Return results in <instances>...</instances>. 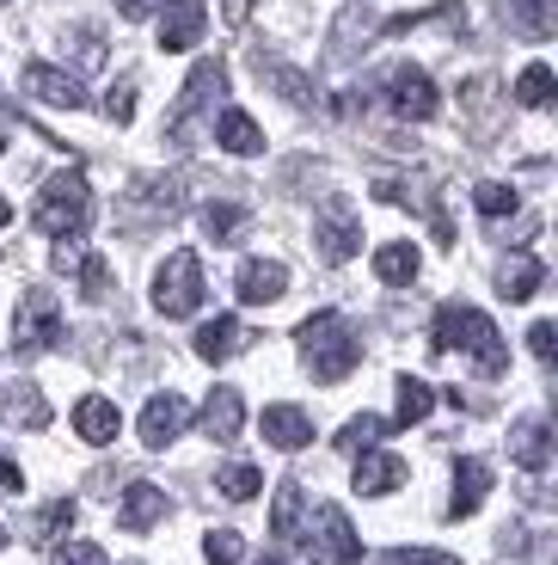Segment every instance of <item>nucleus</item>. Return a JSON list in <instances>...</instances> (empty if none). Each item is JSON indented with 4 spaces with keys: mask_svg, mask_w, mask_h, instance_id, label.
<instances>
[{
    "mask_svg": "<svg viewBox=\"0 0 558 565\" xmlns=\"http://www.w3.org/2000/svg\"><path fill=\"white\" fill-rule=\"evenodd\" d=\"M436 351H466L479 363V375H503L509 369V351H503L497 326L479 308H466V301H442L436 308Z\"/></svg>",
    "mask_w": 558,
    "mask_h": 565,
    "instance_id": "f257e3e1",
    "label": "nucleus"
},
{
    "mask_svg": "<svg viewBox=\"0 0 558 565\" xmlns=\"http://www.w3.org/2000/svg\"><path fill=\"white\" fill-rule=\"evenodd\" d=\"M31 222H37L50 241H81V227L93 222V184H86V172L81 167L50 172V179H43V191H37Z\"/></svg>",
    "mask_w": 558,
    "mask_h": 565,
    "instance_id": "f03ea898",
    "label": "nucleus"
},
{
    "mask_svg": "<svg viewBox=\"0 0 558 565\" xmlns=\"http://www.w3.org/2000/svg\"><path fill=\"white\" fill-rule=\"evenodd\" d=\"M301 356H308V369H313V382H344L350 369H356V356H363V344H356V332H350V320L344 313H308L301 320Z\"/></svg>",
    "mask_w": 558,
    "mask_h": 565,
    "instance_id": "7ed1b4c3",
    "label": "nucleus"
},
{
    "mask_svg": "<svg viewBox=\"0 0 558 565\" xmlns=\"http://www.w3.org/2000/svg\"><path fill=\"white\" fill-rule=\"evenodd\" d=\"M154 308L167 320H191L203 308V265H196V253H172L154 270Z\"/></svg>",
    "mask_w": 558,
    "mask_h": 565,
    "instance_id": "20e7f679",
    "label": "nucleus"
},
{
    "mask_svg": "<svg viewBox=\"0 0 558 565\" xmlns=\"http://www.w3.org/2000/svg\"><path fill=\"white\" fill-rule=\"evenodd\" d=\"M308 553H313V565H356L363 559V535L350 529V516L337 504H320L313 510V523H308Z\"/></svg>",
    "mask_w": 558,
    "mask_h": 565,
    "instance_id": "39448f33",
    "label": "nucleus"
},
{
    "mask_svg": "<svg viewBox=\"0 0 558 565\" xmlns=\"http://www.w3.org/2000/svg\"><path fill=\"white\" fill-rule=\"evenodd\" d=\"M313 246H320L325 265H350V258L363 253V222H356V210L344 198L320 203V215H313Z\"/></svg>",
    "mask_w": 558,
    "mask_h": 565,
    "instance_id": "423d86ee",
    "label": "nucleus"
},
{
    "mask_svg": "<svg viewBox=\"0 0 558 565\" xmlns=\"http://www.w3.org/2000/svg\"><path fill=\"white\" fill-rule=\"evenodd\" d=\"M62 339V301L50 289H25L13 313V351H50Z\"/></svg>",
    "mask_w": 558,
    "mask_h": 565,
    "instance_id": "0eeeda50",
    "label": "nucleus"
},
{
    "mask_svg": "<svg viewBox=\"0 0 558 565\" xmlns=\"http://www.w3.org/2000/svg\"><path fill=\"white\" fill-rule=\"evenodd\" d=\"M387 99L399 117H411V124H430L436 111H442V93H436V81L423 68H411V62H399V68L387 74Z\"/></svg>",
    "mask_w": 558,
    "mask_h": 565,
    "instance_id": "6e6552de",
    "label": "nucleus"
},
{
    "mask_svg": "<svg viewBox=\"0 0 558 565\" xmlns=\"http://www.w3.org/2000/svg\"><path fill=\"white\" fill-rule=\"evenodd\" d=\"M184 430H191V399L184 394H154L148 406H141V443L148 449H167V443H179Z\"/></svg>",
    "mask_w": 558,
    "mask_h": 565,
    "instance_id": "1a4fd4ad",
    "label": "nucleus"
},
{
    "mask_svg": "<svg viewBox=\"0 0 558 565\" xmlns=\"http://www.w3.org/2000/svg\"><path fill=\"white\" fill-rule=\"evenodd\" d=\"M222 93H227V68H222L215 56H210V62H196L191 81H184V93H179V111H172V136H184V129H191V117H196V111H210Z\"/></svg>",
    "mask_w": 558,
    "mask_h": 565,
    "instance_id": "9d476101",
    "label": "nucleus"
},
{
    "mask_svg": "<svg viewBox=\"0 0 558 565\" xmlns=\"http://www.w3.org/2000/svg\"><path fill=\"white\" fill-rule=\"evenodd\" d=\"M154 523H167V486H154V480L124 486V498H117V529L124 535H148Z\"/></svg>",
    "mask_w": 558,
    "mask_h": 565,
    "instance_id": "9b49d317",
    "label": "nucleus"
},
{
    "mask_svg": "<svg viewBox=\"0 0 558 565\" xmlns=\"http://www.w3.org/2000/svg\"><path fill=\"white\" fill-rule=\"evenodd\" d=\"M203 25H210V7L203 0H167V13H160V50L167 56H184L203 43Z\"/></svg>",
    "mask_w": 558,
    "mask_h": 565,
    "instance_id": "f8f14e48",
    "label": "nucleus"
},
{
    "mask_svg": "<svg viewBox=\"0 0 558 565\" xmlns=\"http://www.w3.org/2000/svg\"><path fill=\"white\" fill-rule=\"evenodd\" d=\"M25 93L37 105H56V111H81L86 105V86L74 81L68 68H50V62H31L25 68Z\"/></svg>",
    "mask_w": 558,
    "mask_h": 565,
    "instance_id": "ddd939ff",
    "label": "nucleus"
},
{
    "mask_svg": "<svg viewBox=\"0 0 558 565\" xmlns=\"http://www.w3.org/2000/svg\"><path fill=\"white\" fill-rule=\"evenodd\" d=\"M234 289H239V301H246V308L282 301V296H289V265H277V258H246V265H239V277H234Z\"/></svg>",
    "mask_w": 558,
    "mask_h": 565,
    "instance_id": "4468645a",
    "label": "nucleus"
},
{
    "mask_svg": "<svg viewBox=\"0 0 558 565\" xmlns=\"http://www.w3.org/2000/svg\"><path fill=\"white\" fill-rule=\"evenodd\" d=\"M509 461H516L522 473H546V467H552V424H546L540 412L509 430Z\"/></svg>",
    "mask_w": 558,
    "mask_h": 565,
    "instance_id": "2eb2a0df",
    "label": "nucleus"
},
{
    "mask_svg": "<svg viewBox=\"0 0 558 565\" xmlns=\"http://www.w3.org/2000/svg\"><path fill=\"white\" fill-rule=\"evenodd\" d=\"M485 498H491V461L466 455V461L454 467V498H448V516H454V523H466Z\"/></svg>",
    "mask_w": 558,
    "mask_h": 565,
    "instance_id": "dca6fc26",
    "label": "nucleus"
},
{
    "mask_svg": "<svg viewBox=\"0 0 558 565\" xmlns=\"http://www.w3.org/2000/svg\"><path fill=\"white\" fill-rule=\"evenodd\" d=\"M74 430H81V443L105 449V443H117V430H124V412H117V399L86 394L81 406H74Z\"/></svg>",
    "mask_w": 558,
    "mask_h": 565,
    "instance_id": "f3484780",
    "label": "nucleus"
},
{
    "mask_svg": "<svg viewBox=\"0 0 558 565\" xmlns=\"http://www.w3.org/2000/svg\"><path fill=\"white\" fill-rule=\"evenodd\" d=\"M203 430L215 443H239V430H246V399H239V387H210V399H203Z\"/></svg>",
    "mask_w": 558,
    "mask_h": 565,
    "instance_id": "a211bd4d",
    "label": "nucleus"
},
{
    "mask_svg": "<svg viewBox=\"0 0 558 565\" xmlns=\"http://www.w3.org/2000/svg\"><path fill=\"white\" fill-rule=\"evenodd\" d=\"M399 486H405V461H399V455H387L380 443L356 455V492L387 498V492H399Z\"/></svg>",
    "mask_w": 558,
    "mask_h": 565,
    "instance_id": "6ab92c4d",
    "label": "nucleus"
},
{
    "mask_svg": "<svg viewBox=\"0 0 558 565\" xmlns=\"http://www.w3.org/2000/svg\"><path fill=\"white\" fill-rule=\"evenodd\" d=\"M246 351V326L234 320V313H215V320L196 326V356L203 363H227V356Z\"/></svg>",
    "mask_w": 558,
    "mask_h": 565,
    "instance_id": "aec40b11",
    "label": "nucleus"
},
{
    "mask_svg": "<svg viewBox=\"0 0 558 565\" xmlns=\"http://www.w3.org/2000/svg\"><path fill=\"white\" fill-rule=\"evenodd\" d=\"M265 443H270V449H282V455L308 449V443H313V418L301 406H265Z\"/></svg>",
    "mask_w": 558,
    "mask_h": 565,
    "instance_id": "412c9836",
    "label": "nucleus"
},
{
    "mask_svg": "<svg viewBox=\"0 0 558 565\" xmlns=\"http://www.w3.org/2000/svg\"><path fill=\"white\" fill-rule=\"evenodd\" d=\"M0 418L13 424V430H43L50 424V399H43L37 382H13L7 399H0Z\"/></svg>",
    "mask_w": 558,
    "mask_h": 565,
    "instance_id": "4be33fe9",
    "label": "nucleus"
},
{
    "mask_svg": "<svg viewBox=\"0 0 558 565\" xmlns=\"http://www.w3.org/2000/svg\"><path fill=\"white\" fill-rule=\"evenodd\" d=\"M503 25L528 43H546L558 31V13H552V0H503Z\"/></svg>",
    "mask_w": 558,
    "mask_h": 565,
    "instance_id": "5701e85b",
    "label": "nucleus"
},
{
    "mask_svg": "<svg viewBox=\"0 0 558 565\" xmlns=\"http://www.w3.org/2000/svg\"><path fill=\"white\" fill-rule=\"evenodd\" d=\"M540 282H546V265H540L534 253H522V246L497 265V289H503V301H528L534 289H540Z\"/></svg>",
    "mask_w": 558,
    "mask_h": 565,
    "instance_id": "b1692460",
    "label": "nucleus"
},
{
    "mask_svg": "<svg viewBox=\"0 0 558 565\" xmlns=\"http://www.w3.org/2000/svg\"><path fill=\"white\" fill-rule=\"evenodd\" d=\"M215 141H222L227 154H265V129L251 124L239 105H227V111L215 117Z\"/></svg>",
    "mask_w": 558,
    "mask_h": 565,
    "instance_id": "393cba45",
    "label": "nucleus"
},
{
    "mask_svg": "<svg viewBox=\"0 0 558 565\" xmlns=\"http://www.w3.org/2000/svg\"><path fill=\"white\" fill-rule=\"evenodd\" d=\"M68 529H74V498H56V504H43L37 516H31L25 541H31V547H62Z\"/></svg>",
    "mask_w": 558,
    "mask_h": 565,
    "instance_id": "a878e982",
    "label": "nucleus"
},
{
    "mask_svg": "<svg viewBox=\"0 0 558 565\" xmlns=\"http://www.w3.org/2000/svg\"><path fill=\"white\" fill-rule=\"evenodd\" d=\"M418 265H423V258H418V246H411V241H387V246L375 253V277L393 282V289L418 277Z\"/></svg>",
    "mask_w": 558,
    "mask_h": 565,
    "instance_id": "bb28decb",
    "label": "nucleus"
},
{
    "mask_svg": "<svg viewBox=\"0 0 558 565\" xmlns=\"http://www.w3.org/2000/svg\"><path fill=\"white\" fill-rule=\"evenodd\" d=\"M436 412V387L418 382V375H399V412H393V424H423Z\"/></svg>",
    "mask_w": 558,
    "mask_h": 565,
    "instance_id": "cd10ccee",
    "label": "nucleus"
},
{
    "mask_svg": "<svg viewBox=\"0 0 558 565\" xmlns=\"http://www.w3.org/2000/svg\"><path fill=\"white\" fill-rule=\"evenodd\" d=\"M308 516V498H301V480H282L277 486V504H270V535H294Z\"/></svg>",
    "mask_w": 558,
    "mask_h": 565,
    "instance_id": "c85d7f7f",
    "label": "nucleus"
},
{
    "mask_svg": "<svg viewBox=\"0 0 558 565\" xmlns=\"http://www.w3.org/2000/svg\"><path fill=\"white\" fill-rule=\"evenodd\" d=\"M129 203L148 215H179V179H136Z\"/></svg>",
    "mask_w": 558,
    "mask_h": 565,
    "instance_id": "c756f323",
    "label": "nucleus"
},
{
    "mask_svg": "<svg viewBox=\"0 0 558 565\" xmlns=\"http://www.w3.org/2000/svg\"><path fill=\"white\" fill-rule=\"evenodd\" d=\"M393 424L387 418H375V412H356V418L344 424V430H337V449H350V455H363V449H375L380 437H387Z\"/></svg>",
    "mask_w": 558,
    "mask_h": 565,
    "instance_id": "7c9ffc66",
    "label": "nucleus"
},
{
    "mask_svg": "<svg viewBox=\"0 0 558 565\" xmlns=\"http://www.w3.org/2000/svg\"><path fill=\"white\" fill-rule=\"evenodd\" d=\"M552 68H546V62H528V68H522V81H516V105H528V111H546V105H552Z\"/></svg>",
    "mask_w": 558,
    "mask_h": 565,
    "instance_id": "2f4dec72",
    "label": "nucleus"
},
{
    "mask_svg": "<svg viewBox=\"0 0 558 565\" xmlns=\"http://www.w3.org/2000/svg\"><path fill=\"white\" fill-rule=\"evenodd\" d=\"M196 222H203V234H210L215 246H227L239 227H246V210H239V203H203V215H196Z\"/></svg>",
    "mask_w": 558,
    "mask_h": 565,
    "instance_id": "473e14b6",
    "label": "nucleus"
},
{
    "mask_svg": "<svg viewBox=\"0 0 558 565\" xmlns=\"http://www.w3.org/2000/svg\"><path fill=\"white\" fill-rule=\"evenodd\" d=\"M258 74H265V81L277 86V93H282V99H289V105H308V99H313V86H308V74H294V68H282V62H265V56H258Z\"/></svg>",
    "mask_w": 558,
    "mask_h": 565,
    "instance_id": "72a5a7b5",
    "label": "nucleus"
},
{
    "mask_svg": "<svg viewBox=\"0 0 558 565\" xmlns=\"http://www.w3.org/2000/svg\"><path fill=\"white\" fill-rule=\"evenodd\" d=\"M473 203H479V215H485V222H503V215H516V191H509V184H497V179H485V184H473Z\"/></svg>",
    "mask_w": 558,
    "mask_h": 565,
    "instance_id": "f704fd0d",
    "label": "nucleus"
},
{
    "mask_svg": "<svg viewBox=\"0 0 558 565\" xmlns=\"http://www.w3.org/2000/svg\"><path fill=\"white\" fill-rule=\"evenodd\" d=\"M215 486H222V498H234V504H246V498H258V486H265V473H258V467H246V461H234V467H222V473H215Z\"/></svg>",
    "mask_w": 558,
    "mask_h": 565,
    "instance_id": "c9c22d12",
    "label": "nucleus"
},
{
    "mask_svg": "<svg viewBox=\"0 0 558 565\" xmlns=\"http://www.w3.org/2000/svg\"><path fill=\"white\" fill-rule=\"evenodd\" d=\"M203 559L210 565H246V535H239V529H210Z\"/></svg>",
    "mask_w": 558,
    "mask_h": 565,
    "instance_id": "e433bc0d",
    "label": "nucleus"
},
{
    "mask_svg": "<svg viewBox=\"0 0 558 565\" xmlns=\"http://www.w3.org/2000/svg\"><path fill=\"white\" fill-rule=\"evenodd\" d=\"M74 270H81V296H86V301H105V296H111V265H105L98 253H86Z\"/></svg>",
    "mask_w": 558,
    "mask_h": 565,
    "instance_id": "4c0bfd02",
    "label": "nucleus"
},
{
    "mask_svg": "<svg viewBox=\"0 0 558 565\" xmlns=\"http://www.w3.org/2000/svg\"><path fill=\"white\" fill-rule=\"evenodd\" d=\"M98 111L111 117V124H129V117H136V81H117L111 93H105V105H98Z\"/></svg>",
    "mask_w": 558,
    "mask_h": 565,
    "instance_id": "58836bf2",
    "label": "nucleus"
},
{
    "mask_svg": "<svg viewBox=\"0 0 558 565\" xmlns=\"http://www.w3.org/2000/svg\"><path fill=\"white\" fill-rule=\"evenodd\" d=\"M380 565H461L454 553H430V547H399V553H380Z\"/></svg>",
    "mask_w": 558,
    "mask_h": 565,
    "instance_id": "ea45409f",
    "label": "nucleus"
},
{
    "mask_svg": "<svg viewBox=\"0 0 558 565\" xmlns=\"http://www.w3.org/2000/svg\"><path fill=\"white\" fill-rule=\"evenodd\" d=\"M56 565H111V559H105L98 541H68V547L56 553Z\"/></svg>",
    "mask_w": 558,
    "mask_h": 565,
    "instance_id": "a19ab883",
    "label": "nucleus"
},
{
    "mask_svg": "<svg viewBox=\"0 0 558 565\" xmlns=\"http://www.w3.org/2000/svg\"><path fill=\"white\" fill-rule=\"evenodd\" d=\"M528 351L540 356V363H552V356H558V326H552V320H534V332H528Z\"/></svg>",
    "mask_w": 558,
    "mask_h": 565,
    "instance_id": "79ce46f5",
    "label": "nucleus"
},
{
    "mask_svg": "<svg viewBox=\"0 0 558 565\" xmlns=\"http://www.w3.org/2000/svg\"><path fill=\"white\" fill-rule=\"evenodd\" d=\"M74 62H81V68H98V62H105V38H98V31H74Z\"/></svg>",
    "mask_w": 558,
    "mask_h": 565,
    "instance_id": "37998d69",
    "label": "nucleus"
},
{
    "mask_svg": "<svg viewBox=\"0 0 558 565\" xmlns=\"http://www.w3.org/2000/svg\"><path fill=\"white\" fill-rule=\"evenodd\" d=\"M0 492H7V498H19V492H25V473H19V467L7 461V455H0Z\"/></svg>",
    "mask_w": 558,
    "mask_h": 565,
    "instance_id": "c03bdc74",
    "label": "nucleus"
},
{
    "mask_svg": "<svg viewBox=\"0 0 558 565\" xmlns=\"http://www.w3.org/2000/svg\"><path fill=\"white\" fill-rule=\"evenodd\" d=\"M154 7H160V0H117V13H124V19H148Z\"/></svg>",
    "mask_w": 558,
    "mask_h": 565,
    "instance_id": "a18cd8bd",
    "label": "nucleus"
},
{
    "mask_svg": "<svg viewBox=\"0 0 558 565\" xmlns=\"http://www.w3.org/2000/svg\"><path fill=\"white\" fill-rule=\"evenodd\" d=\"M222 13H227V25H246V13H251V0H222Z\"/></svg>",
    "mask_w": 558,
    "mask_h": 565,
    "instance_id": "49530a36",
    "label": "nucleus"
},
{
    "mask_svg": "<svg viewBox=\"0 0 558 565\" xmlns=\"http://www.w3.org/2000/svg\"><path fill=\"white\" fill-rule=\"evenodd\" d=\"M7 222H13V203H7V198H0V227H7Z\"/></svg>",
    "mask_w": 558,
    "mask_h": 565,
    "instance_id": "de8ad7c7",
    "label": "nucleus"
},
{
    "mask_svg": "<svg viewBox=\"0 0 558 565\" xmlns=\"http://www.w3.org/2000/svg\"><path fill=\"white\" fill-rule=\"evenodd\" d=\"M0 547H7V523H0Z\"/></svg>",
    "mask_w": 558,
    "mask_h": 565,
    "instance_id": "09e8293b",
    "label": "nucleus"
},
{
    "mask_svg": "<svg viewBox=\"0 0 558 565\" xmlns=\"http://www.w3.org/2000/svg\"><path fill=\"white\" fill-rule=\"evenodd\" d=\"M258 565H282V559H258Z\"/></svg>",
    "mask_w": 558,
    "mask_h": 565,
    "instance_id": "8fccbe9b",
    "label": "nucleus"
},
{
    "mask_svg": "<svg viewBox=\"0 0 558 565\" xmlns=\"http://www.w3.org/2000/svg\"><path fill=\"white\" fill-rule=\"evenodd\" d=\"M0 148H7V129H0Z\"/></svg>",
    "mask_w": 558,
    "mask_h": 565,
    "instance_id": "3c124183",
    "label": "nucleus"
},
{
    "mask_svg": "<svg viewBox=\"0 0 558 565\" xmlns=\"http://www.w3.org/2000/svg\"><path fill=\"white\" fill-rule=\"evenodd\" d=\"M0 7H7V0H0Z\"/></svg>",
    "mask_w": 558,
    "mask_h": 565,
    "instance_id": "603ef678",
    "label": "nucleus"
}]
</instances>
